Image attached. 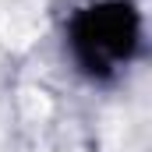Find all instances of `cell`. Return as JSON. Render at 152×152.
Segmentation results:
<instances>
[{
  "instance_id": "cell-1",
  "label": "cell",
  "mask_w": 152,
  "mask_h": 152,
  "mask_svg": "<svg viewBox=\"0 0 152 152\" xmlns=\"http://www.w3.org/2000/svg\"><path fill=\"white\" fill-rule=\"evenodd\" d=\"M142 18L127 0L92 4L71 21V50L92 78H110L134 57Z\"/></svg>"
}]
</instances>
